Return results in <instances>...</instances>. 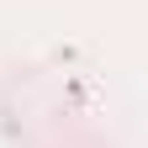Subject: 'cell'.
Here are the masks:
<instances>
[]
</instances>
